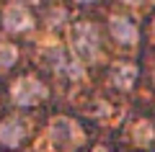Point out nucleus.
Wrapping results in <instances>:
<instances>
[{
    "label": "nucleus",
    "instance_id": "obj_1",
    "mask_svg": "<svg viewBox=\"0 0 155 152\" xmlns=\"http://www.w3.org/2000/svg\"><path fill=\"white\" fill-rule=\"evenodd\" d=\"M72 49L80 60L91 62L96 57V49H98V31L91 23H78L72 28Z\"/></svg>",
    "mask_w": 155,
    "mask_h": 152
},
{
    "label": "nucleus",
    "instance_id": "obj_2",
    "mask_svg": "<svg viewBox=\"0 0 155 152\" xmlns=\"http://www.w3.org/2000/svg\"><path fill=\"white\" fill-rule=\"evenodd\" d=\"M13 98L21 106H34L44 98V85L39 80H34V77H23V80H18L16 90H13Z\"/></svg>",
    "mask_w": 155,
    "mask_h": 152
},
{
    "label": "nucleus",
    "instance_id": "obj_3",
    "mask_svg": "<svg viewBox=\"0 0 155 152\" xmlns=\"http://www.w3.org/2000/svg\"><path fill=\"white\" fill-rule=\"evenodd\" d=\"M3 26H5V31H11V34L28 31V28L34 26V18L28 16V11H23V8H8V11L3 13Z\"/></svg>",
    "mask_w": 155,
    "mask_h": 152
},
{
    "label": "nucleus",
    "instance_id": "obj_4",
    "mask_svg": "<svg viewBox=\"0 0 155 152\" xmlns=\"http://www.w3.org/2000/svg\"><path fill=\"white\" fill-rule=\"evenodd\" d=\"M109 26H111V34H114V39L119 44H134L137 41V28H134V23L129 21V18L114 16Z\"/></svg>",
    "mask_w": 155,
    "mask_h": 152
},
{
    "label": "nucleus",
    "instance_id": "obj_5",
    "mask_svg": "<svg viewBox=\"0 0 155 152\" xmlns=\"http://www.w3.org/2000/svg\"><path fill=\"white\" fill-rule=\"evenodd\" d=\"M111 80L119 90H132L134 80H137V67L134 65H116L111 72Z\"/></svg>",
    "mask_w": 155,
    "mask_h": 152
},
{
    "label": "nucleus",
    "instance_id": "obj_6",
    "mask_svg": "<svg viewBox=\"0 0 155 152\" xmlns=\"http://www.w3.org/2000/svg\"><path fill=\"white\" fill-rule=\"evenodd\" d=\"M23 139V124L21 121H5V124L0 126V142L8 147H16L21 144Z\"/></svg>",
    "mask_w": 155,
    "mask_h": 152
},
{
    "label": "nucleus",
    "instance_id": "obj_7",
    "mask_svg": "<svg viewBox=\"0 0 155 152\" xmlns=\"http://www.w3.org/2000/svg\"><path fill=\"white\" fill-rule=\"evenodd\" d=\"M72 124L67 119H57V124H54V142H57V147H65L67 142H75V137H72Z\"/></svg>",
    "mask_w": 155,
    "mask_h": 152
},
{
    "label": "nucleus",
    "instance_id": "obj_8",
    "mask_svg": "<svg viewBox=\"0 0 155 152\" xmlns=\"http://www.w3.org/2000/svg\"><path fill=\"white\" fill-rule=\"evenodd\" d=\"M153 139H155V129H153V124L142 119L137 126H134V142H137L140 147H147Z\"/></svg>",
    "mask_w": 155,
    "mask_h": 152
},
{
    "label": "nucleus",
    "instance_id": "obj_9",
    "mask_svg": "<svg viewBox=\"0 0 155 152\" xmlns=\"http://www.w3.org/2000/svg\"><path fill=\"white\" fill-rule=\"evenodd\" d=\"M16 62V49L13 47H0V65H11Z\"/></svg>",
    "mask_w": 155,
    "mask_h": 152
},
{
    "label": "nucleus",
    "instance_id": "obj_10",
    "mask_svg": "<svg viewBox=\"0 0 155 152\" xmlns=\"http://www.w3.org/2000/svg\"><path fill=\"white\" fill-rule=\"evenodd\" d=\"M93 152H109V150H104V147H96V150Z\"/></svg>",
    "mask_w": 155,
    "mask_h": 152
},
{
    "label": "nucleus",
    "instance_id": "obj_11",
    "mask_svg": "<svg viewBox=\"0 0 155 152\" xmlns=\"http://www.w3.org/2000/svg\"><path fill=\"white\" fill-rule=\"evenodd\" d=\"M78 3H93V0H78Z\"/></svg>",
    "mask_w": 155,
    "mask_h": 152
},
{
    "label": "nucleus",
    "instance_id": "obj_12",
    "mask_svg": "<svg viewBox=\"0 0 155 152\" xmlns=\"http://www.w3.org/2000/svg\"><path fill=\"white\" fill-rule=\"evenodd\" d=\"M124 3H140V0H124Z\"/></svg>",
    "mask_w": 155,
    "mask_h": 152
}]
</instances>
